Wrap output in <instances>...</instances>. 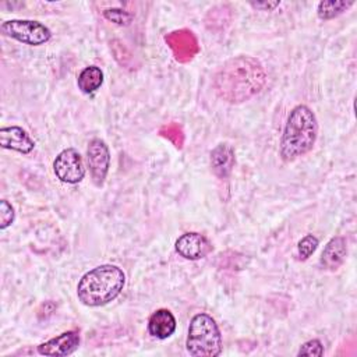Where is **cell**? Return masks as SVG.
<instances>
[{
    "label": "cell",
    "mask_w": 357,
    "mask_h": 357,
    "mask_svg": "<svg viewBox=\"0 0 357 357\" xmlns=\"http://www.w3.org/2000/svg\"><path fill=\"white\" fill-rule=\"evenodd\" d=\"M266 73L259 60L250 56H236L225 61L213 77L218 96L229 103H243L261 92Z\"/></svg>",
    "instance_id": "obj_1"
},
{
    "label": "cell",
    "mask_w": 357,
    "mask_h": 357,
    "mask_svg": "<svg viewBox=\"0 0 357 357\" xmlns=\"http://www.w3.org/2000/svg\"><path fill=\"white\" fill-rule=\"evenodd\" d=\"M318 121L314 112L305 105H297L287 116L280 138V156L293 162L310 152L317 141Z\"/></svg>",
    "instance_id": "obj_2"
},
{
    "label": "cell",
    "mask_w": 357,
    "mask_h": 357,
    "mask_svg": "<svg viewBox=\"0 0 357 357\" xmlns=\"http://www.w3.org/2000/svg\"><path fill=\"white\" fill-rule=\"evenodd\" d=\"M126 284L124 272L110 264L88 271L77 284L78 300L88 307H100L113 301Z\"/></svg>",
    "instance_id": "obj_3"
},
{
    "label": "cell",
    "mask_w": 357,
    "mask_h": 357,
    "mask_svg": "<svg viewBox=\"0 0 357 357\" xmlns=\"http://www.w3.org/2000/svg\"><path fill=\"white\" fill-rule=\"evenodd\" d=\"M185 347L194 357H216L222 353V335L209 314L199 312L191 318Z\"/></svg>",
    "instance_id": "obj_4"
},
{
    "label": "cell",
    "mask_w": 357,
    "mask_h": 357,
    "mask_svg": "<svg viewBox=\"0 0 357 357\" xmlns=\"http://www.w3.org/2000/svg\"><path fill=\"white\" fill-rule=\"evenodd\" d=\"M1 32L21 43L39 46L52 38L47 26L32 20H8L1 24Z\"/></svg>",
    "instance_id": "obj_5"
},
{
    "label": "cell",
    "mask_w": 357,
    "mask_h": 357,
    "mask_svg": "<svg viewBox=\"0 0 357 357\" xmlns=\"http://www.w3.org/2000/svg\"><path fill=\"white\" fill-rule=\"evenodd\" d=\"M53 172L63 183H79L85 176V166L81 153L74 148L63 149L53 162Z\"/></svg>",
    "instance_id": "obj_6"
},
{
    "label": "cell",
    "mask_w": 357,
    "mask_h": 357,
    "mask_svg": "<svg viewBox=\"0 0 357 357\" xmlns=\"http://www.w3.org/2000/svg\"><path fill=\"white\" fill-rule=\"evenodd\" d=\"M86 160L95 185L100 187L107 176L110 166V152L106 142L99 138L91 139L86 148Z\"/></svg>",
    "instance_id": "obj_7"
},
{
    "label": "cell",
    "mask_w": 357,
    "mask_h": 357,
    "mask_svg": "<svg viewBox=\"0 0 357 357\" xmlns=\"http://www.w3.org/2000/svg\"><path fill=\"white\" fill-rule=\"evenodd\" d=\"M165 40L178 63H188L199 52L197 36L192 31L185 28L167 33Z\"/></svg>",
    "instance_id": "obj_8"
},
{
    "label": "cell",
    "mask_w": 357,
    "mask_h": 357,
    "mask_svg": "<svg viewBox=\"0 0 357 357\" xmlns=\"http://www.w3.org/2000/svg\"><path fill=\"white\" fill-rule=\"evenodd\" d=\"M176 251L185 259H201L205 255H208L212 250V245L209 243V240L195 231H188L181 234L177 240H176Z\"/></svg>",
    "instance_id": "obj_9"
},
{
    "label": "cell",
    "mask_w": 357,
    "mask_h": 357,
    "mask_svg": "<svg viewBox=\"0 0 357 357\" xmlns=\"http://www.w3.org/2000/svg\"><path fill=\"white\" fill-rule=\"evenodd\" d=\"M79 346L78 331H67L61 335L40 343L38 346V353L42 356H68L74 353Z\"/></svg>",
    "instance_id": "obj_10"
},
{
    "label": "cell",
    "mask_w": 357,
    "mask_h": 357,
    "mask_svg": "<svg viewBox=\"0 0 357 357\" xmlns=\"http://www.w3.org/2000/svg\"><path fill=\"white\" fill-rule=\"evenodd\" d=\"M0 145L4 149L17 151L20 153H29L35 148V141L24 128L18 126H10L0 128Z\"/></svg>",
    "instance_id": "obj_11"
},
{
    "label": "cell",
    "mask_w": 357,
    "mask_h": 357,
    "mask_svg": "<svg viewBox=\"0 0 357 357\" xmlns=\"http://www.w3.org/2000/svg\"><path fill=\"white\" fill-rule=\"evenodd\" d=\"M234 149L229 144H219L211 152V167L216 177L227 178L234 167Z\"/></svg>",
    "instance_id": "obj_12"
},
{
    "label": "cell",
    "mask_w": 357,
    "mask_h": 357,
    "mask_svg": "<svg viewBox=\"0 0 357 357\" xmlns=\"http://www.w3.org/2000/svg\"><path fill=\"white\" fill-rule=\"evenodd\" d=\"M346 254H347V247H346L344 237H340V236L332 237L321 254L319 264L324 269L335 271L344 262Z\"/></svg>",
    "instance_id": "obj_13"
},
{
    "label": "cell",
    "mask_w": 357,
    "mask_h": 357,
    "mask_svg": "<svg viewBox=\"0 0 357 357\" xmlns=\"http://www.w3.org/2000/svg\"><path fill=\"white\" fill-rule=\"evenodd\" d=\"M148 331L156 339H167L176 331L174 315L166 308L156 310L148 319Z\"/></svg>",
    "instance_id": "obj_14"
},
{
    "label": "cell",
    "mask_w": 357,
    "mask_h": 357,
    "mask_svg": "<svg viewBox=\"0 0 357 357\" xmlns=\"http://www.w3.org/2000/svg\"><path fill=\"white\" fill-rule=\"evenodd\" d=\"M103 82V73L96 66L85 67L77 79V85L84 93H92L95 92Z\"/></svg>",
    "instance_id": "obj_15"
},
{
    "label": "cell",
    "mask_w": 357,
    "mask_h": 357,
    "mask_svg": "<svg viewBox=\"0 0 357 357\" xmlns=\"http://www.w3.org/2000/svg\"><path fill=\"white\" fill-rule=\"evenodd\" d=\"M354 4V1H344V0H331V1H321L318 4L317 13L321 20H331L342 13H344L347 8H350Z\"/></svg>",
    "instance_id": "obj_16"
},
{
    "label": "cell",
    "mask_w": 357,
    "mask_h": 357,
    "mask_svg": "<svg viewBox=\"0 0 357 357\" xmlns=\"http://www.w3.org/2000/svg\"><path fill=\"white\" fill-rule=\"evenodd\" d=\"M159 134L169 139L177 149H181L184 145V132L177 123H167L159 128Z\"/></svg>",
    "instance_id": "obj_17"
},
{
    "label": "cell",
    "mask_w": 357,
    "mask_h": 357,
    "mask_svg": "<svg viewBox=\"0 0 357 357\" xmlns=\"http://www.w3.org/2000/svg\"><path fill=\"white\" fill-rule=\"evenodd\" d=\"M318 247V238L312 234H307L304 236L298 244H297V254H298V259L305 261L308 259L317 250Z\"/></svg>",
    "instance_id": "obj_18"
},
{
    "label": "cell",
    "mask_w": 357,
    "mask_h": 357,
    "mask_svg": "<svg viewBox=\"0 0 357 357\" xmlns=\"http://www.w3.org/2000/svg\"><path fill=\"white\" fill-rule=\"evenodd\" d=\"M112 49H113V53H114V59L119 61L120 66H123L124 68H132L134 57L128 52V49L124 46V43L114 39L112 42Z\"/></svg>",
    "instance_id": "obj_19"
},
{
    "label": "cell",
    "mask_w": 357,
    "mask_h": 357,
    "mask_svg": "<svg viewBox=\"0 0 357 357\" xmlns=\"http://www.w3.org/2000/svg\"><path fill=\"white\" fill-rule=\"evenodd\" d=\"M106 20L117 24V25H128L132 20V14L120 8H109L103 11Z\"/></svg>",
    "instance_id": "obj_20"
},
{
    "label": "cell",
    "mask_w": 357,
    "mask_h": 357,
    "mask_svg": "<svg viewBox=\"0 0 357 357\" xmlns=\"http://www.w3.org/2000/svg\"><path fill=\"white\" fill-rule=\"evenodd\" d=\"M297 356H324V346L321 340L311 339L305 343H303L297 351Z\"/></svg>",
    "instance_id": "obj_21"
},
{
    "label": "cell",
    "mask_w": 357,
    "mask_h": 357,
    "mask_svg": "<svg viewBox=\"0 0 357 357\" xmlns=\"http://www.w3.org/2000/svg\"><path fill=\"white\" fill-rule=\"evenodd\" d=\"M14 216H15V212L13 205L8 201L1 199L0 201V229L1 230L7 229L14 222Z\"/></svg>",
    "instance_id": "obj_22"
},
{
    "label": "cell",
    "mask_w": 357,
    "mask_h": 357,
    "mask_svg": "<svg viewBox=\"0 0 357 357\" xmlns=\"http://www.w3.org/2000/svg\"><path fill=\"white\" fill-rule=\"evenodd\" d=\"M280 4V1H261V3H251L252 7L255 8H264V10H273L275 7H278Z\"/></svg>",
    "instance_id": "obj_23"
}]
</instances>
